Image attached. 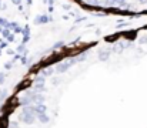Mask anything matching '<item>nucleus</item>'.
Instances as JSON below:
<instances>
[{"instance_id": "2", "label": "nucleus", "mask_w": 147, "mask_h": 128, "mask_svg": "<svg viewBox=\"0 0 147 128\" xmlns=\"http://www.w3.org/2000/svg\"><path fill=\"white\" fill-rule=\"evenodd\" d=\"M39 120H40L42 123H45V124L49 123V117H47L46 114H39Z\"/></svg>"}, {"instance_id": "4", "label": "nucleus", "mask_w": 147, "mask_h": 128, "mask_svg": "<svg viewBox=\"0 0 147 128\" xmlns=\"http://www.w3.org/2000/svg\"><path fill=\"white\" fill-rule=\"evenodd\" d=\"M6 97V90H0V98H4Z\"/></svg>"}, {"instance_id": "3", "label": "nucleus", "mask_w": 147, "mask_h": 128, "mask_svg": "<svg viewBox=\"0 0 147 128\" xmlns=\"http://www.w3.org/2000/svg\"><path fill=\"white\" fill-rule=\"evenodd\" d=\"M9 128H19V123L11 121V123H10V125H9Z\"/></svg>"}, {"instance_id": "1", "label": "nucleus", "mask_w": 147, "mask_h": 128, "mask_svg": "<svg viewBox=\"0 0 147 128\" xmlns=\"http://www.w3.org/2000/svg\"><path fill=\"white\" fill-rule=\"evenodd\" d=\"M71 64H73V61H67V63H61V64H59V66H57V73H63V71H66Z\"/></svg>"}, {"instance_id": "5", "label": "nucleus", "mask_w": 147, "mask_h": 128, "mask_svg": "<svg viewBox=\"0 0 147 128\" xmlns=\"http://www.w3.org/2000/svg\"><path fill=\"white\" fill-rule=\"evenodd\" d=\"M13 1H14L16 4H19V3H20V0H13Z\"/></svg>"}]
</instances>
